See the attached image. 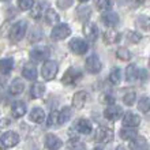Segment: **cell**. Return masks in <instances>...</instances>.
<instances>
[{"mask_svg":"<svg viewBox=\"0 0 150 150\" xmlns=\"http://www.w3.org/2000/svg\"><path fill=\"white\" fill-rule=\"evenodd\" d=\"M120 33L116 32L115 29H108L107 32L104 33V42L107 44V45H113V44L119 42V40H120Z\"/></svg>","mask_w":150,"mask_h":150,"instance_id":"cell-16","label":"cell"},{"mask_svg":"<svg viewBox=\"0 0 150 150\" xmlns=\"http://www.w3.org/2000/svg\"><path fill=\"white\" fill-rule=\"evenodd\" d=\"M94 150H101V149H94Z\"/></svg>","mask_w":150,"mask_h":150,"instance_id":"cell-46","label":"cell"},{"mask_svg":"<svg viewBox=\"0 0 150 150\" xmlns=\"http://www.w3.org/2000/svg\"><path fill=\"white\" fill-rule=\"evenodd\" d=\"M149 66H150V60H149Z\"/></svg>","mask_w":150,"mask_h":150,"instance_id":"cell-47","label":"cell"},{"mask_svg":"<svg viewBox=\"0 0 150 150\" xmlns=\"http://www.w3.org/2000/svg\"><path fill=\"white\" fill-rule=\"evenodd\" d=\"M41 37H42V34H41L38 30H36V32H34V36L30 37V41H32V42H36V41H38Z\"/></svg>","mask_w":150,"mask_h":150,"instance_id":"cell-43","label":"cell"},{"mask_svg":"<svg viewBox=\"0 0 150 150\" xmlns=\"http://www.w3.org/2000/svg\"><path fill=\"white\" fill-rule=\"evenodd\" d=\"M135 98H137V94H135V91H130V93H127L124 97H123V103L131 107V105H134L135 103Z\"/></svg>","mask_w":150,"mask_h":150,"instance_id":"cell-38","label":"cell"},{"mask_svg":"<svg viewBox=\"0 0 150 150\" xmlns=\"http://www.w3.org/2000/svg\"><path fill=\"white\" fill-rule=\"evenodd\" d=\"M26 29H28V23L26 21H19L16 22L10 30V40L12 42H18L25 37L26 34Z\"/></svg>","mask_w":150,"mask_h":150,"instance_id":"cell-1","label":"cell"},{"mask_svg":"<svg viewBox=\"0 0 150 150\" xmlns=\"http://www.w3.org/2000/svg\"><path fill=\"white\" fill-rule=\"evenodd\" d=\"M0 150H1V149H0Z\"/></svg>","mask_w":150,"mask_h":150,"instance_id":"cell-48","label":"cell"},{"mask_svg":"<svg viewBox=\"0 0 150 150\" xmlns=\"http://www.w3.org/2000/svg\"><path fill=\"white\" fill-rule=\"evenodd\" d=\"M11 113L16 119L25 116V113H26V104L23 101H15L11 107Z\"/></svg>","mask_w":150,"mask_h":150,"instance_id":"cell-19","label":"cell"},{"mask_svg":"<svg viewBox=\"0 0 150 150\" xmlns=\"http://www.w3.org/2000/svg\"><path fill=\"white\" fill-rule=\"evenodd\" d=\"M22 75L29 81H36L37 78V68L33 63H26L23 70H22Z\"/></svg>","mask_w":150,"mask_h":150,"instance_id":"cell-20","label":"cell"},{"mask_svg":"<svg viewBox=\"0 0 150 150\" xmlns=\"http://www.w3.org/2000/svg\"><path fill=\"white\" fill-rule=\"evenodd\" d=\"M29 119L33 123H36V124H41L45 120V112L41 108H34V109H32L30 115H29Z\"/></svg>","mask_w":150,"mask_h":150,"instance_id":"cell-21","label":"cell"},{"mask_svg":"<svg viewBox=\"0 0 150 150\" xmlns=\"http://www.w3.org/2000/svg\"><path fill=\"white\" fill-rule=\"evenodd\" d=\"M96 6L98 8V11H108L109 7H111V1H108V0H98L96 3Z\"/></svg>","mask_w":150,"mask_h":150,"instance_id":"cell-41","label":"cell"},{"mask_svg":"<svg viewBox=\"0 0 150 150\" xmlns=\"http://www.w3.org/2000/svg\"><path fill=\"white\" fill-rule=\"evenodd\" d=\"M49 56V49L47 47H37L34 49H32L30 52V57L34 62H42Z\"/></svg>","mask_w":150,"mask_h":150,"instance_id":"cell-13","label":"cell"},{"mask_svg":"<svg viewBox=\"0 0 150 150\" xmlns=\"http://www.w3.org/2000/svg\"><path fill=\"white\" fill-rule=\"evenodd\" d=\"M120 79H122V72H120V68H113V70L111 71V74H109V81H111V83L117 85V83L120 82Z\"/></svg>","mask_w":150,"mask_h":150,"instance_id":"cell-33","label":"cell"},{"mask_svg":"<svg viewBox=\"0 0 150 150\" xmlns=\"http://www.w3.org/2000/svg\"><path fill=\"white\" fill-rule=\"evenodd\" d=\"M113 139V131L108 127H98L97 131H96V141L100 143H108V142H112Z\"/></svg>","mask_w":150,"mask_h":150,"instance_id":"cell-6","label":"cell"},{"mask_svg":"<svg viewBox=\"0 0 150 150\" xmlns=\"http://www.w3.org/2000/svg\"><path fill=\"white\" fill-rule=\"evenodd\" d=\"M68 45H70V49L74 52L75 55H85L87 49H89L87 42L82 38H72Z\"/></svg>","mask_w":150,"mask_h":150,"instance_id":"cell-8","label":"cell"},{"mask_svg":"<svg viewBox=\"0 0 150 150\" xmlns=\"http://www.w3.org/2000/svg\"><path fill=\"white\" fill-rule=\"evenodd\" d=\"M72 116V111L70 107H64L62 111L59 112V124H64L67 123Z\"/></svg>","mask_w":150,"mask_h":150,"instance_id":"cell-28","label":"cell"},{"mask_svg":"<svg viewBox=\"0 0 150 150\" xmlns=\"http://www.w3.org/2000/svg\"><path fill=\"white\" fill-rule=\"evenodd\" d=\"M33 6H34V1H33V0H19V1H18V7H19L22 11L32 10Z\"/></svg>","mask_w":150,"mask_h":150,"instance_id":"cell-37","label":"cell"},{"mask_svg":"<svg viewBox=\"0 0 150 150\" xmlns=\"http://www.w3.org/2000/svg\"><path fill=\"white\" fill-rule=\"evenodd\" d=\"M67 147L70 150H86L85 143L78 138H71L70 139V141L67 142Z\"/></svg>","mask_w":150,"mask_h":150,"instance_id":"cell-27","label":"cell"},{"mask_svg":"<svg viewBox=\"0 0 150 150\" xmlns=\"http://www.w3.org/2000/svg\"><path fill=\"white\" fill-rule=\"evenodd\" d=\"M55 124H59V112L57 111H52L49 113V117H48V122H47V126L48 127H52Z\"/></svg>","mask_w":150,"mask_h":150,"instance_id":"cell-36","label":"cell"},{"mask_svg":"<svg viewBox=\"0 0 150 150\" xmlns=\"http://www.w3.org/2000/svg\"><path fill=\"white\" fill-rule=\"evenodd\" d=\"M116 150H126V149H124V147H122V146H119V147H117V149H116Z\"/></svg>","mask_w":150,"mask_h":150,"instance_id":"cell-45","label":"cell"},{"mask_svg":"<svg viewBox=\"0 0 150 150\" xmlns=\"http://www.w3.org/2000/svg\"><path fill=\"white\" fill-rule=\"evenodd\" d=\"M138 78V70L135 67V64H130L126 68V81L127 82H134Z\"/></svg>","mask_w":150,"mask_h":150,"instance_id":"cell-26","label":"cell"},{"mask_svg":"<svg viewBox=\"0 0 150 150\" xmlns=\"http://www.w3.org/2000/svg\"><path fill=\"white\" fill-rule=\"evenodd\" d=\"M90 14H91V10L90 7H79L78 12H76V15H78V19L81 21V22H86L87 23V19L90 18Z\"/></svg>","mask_w":150,"mask_h":150,"instance_id":"cell-29","label":"cell"},{"mask_svg":"<svg viewBox=\"0 0 150 150\" xmlns=\"http://www.w3.org/2000/svg\"><path fill=\"white\" fill-rule=\"evenodd\" d=\"M104 116L108 120L115 122V120H117L123 116V109L120 107H107V109L104 111Z\"/></svg>","mask_w":150,"mask_h":150,"instance_id":"cell-14","label":"cell"},{"mask_svg":"<svg viewBox=\"0 0 150 150\" xmlns=\"http://www.w3.org/2000/svg\"><path fill=\"white\" fill-rule=\"evenodd\" d=\"M83 34L86 37V40L89 42H96V40L98 37V28L91 22L83 25Z\"/></svg>","mask_w":150,"mask_h":150,"instance_id":"cell-9","label":"cell"},{"mask_svg":"<svg viewBox=\"0 0 150 150\" xmlns=\"http://www.w3.org/2000/svg\"><path fill=\"white\" fill-rule=\"evenodd\" d=\"M100 101L108 107H111L112 104H115V97L111 94V93H103V94L100 96Z\"/></svg>","mask_w":150,"mask_h":150,"instance_id":"cell-35","label":"cell"},{"mask_svg":"<svg viewBox=\"0 0 150 150\" xmlns=\"http://www.w3.org/2000/svg\"><path fill=\"white\" fill-rule=\"evenodd\" d=\"M42 10H44V3H34L32 8V16L34 19H38L40 16L42 15Z\"/></svg>","mask_w":150,"mask_h":150,"instance_id":"cell-34","label":"cell"},{"mask_svg":"<svg viewBox=\"0 0 150 150\" xmlns=\"http://www.w3.org/2000/svg\"><path fill=\"white\" fill-rule=\"evenodd\" d=\"M101 21L108 28H115L119 23V15L116 12H105L103 15V18H101Z\"/></svg>","mask_w":150,"mask_h":150,"instance_id":"cell-18","label":"cell"},{"mask_svg":"<svg viewBox=\"0 0 150 150\" xmlns=\"http://www.w3.org/2000/svg\"><path fill=\"white\" fill-rule=\"evenodd\" d=\"M127 38L130 41L131 44H138L141 41V34L139 33H135V32H127Z\"/></svg>","mask_w":150,"mask_h":150,"instance_id":"cell-40","label":"cell"},{"mask_svg":"<svg viewBox=\"0 0 150 150\" xmlns=\"http://www.w3.org/2000/svg\"><path fill=\"white\" fill-rule=\"evenodd\" d=\"M70 34H71L70 26L66 23H62V25H57V26H55V28L52 29L51 37H52V40H55V41H60V40L67 38Z\"/></svg>","mask_w":150,"mask_h":150,"instance_id":"cell-3","label":"cell"},{"mask_svg":"<svg viewBox=\"0 0 150 150\" xmlns=\"http://www.w3.org/2000/svg\"><path fill=\"white\" fill-rule=\"evenodd\" d=\"M138 109L142 113H147L150 111V97H142L138 103Z\"/></svg>","mask_w":150,"mask_h":150,"instance_id":"cell-31","label":"cell"},{"mask_svg":"<svg viewBox=\"0 0 150 150\" xmlns=\"http://www.w3.org/2000/svg\"><path fill=\"white\" fill-rule=\"evenodd\" d=\"M116 56H117V59L123 60V62H127V60L131 59V52L127 49V48H119L117 51H116Z\"/></svg>","mask_w":150,"mask_h":150,"instance_id":"cell-32","label":"cell"},{"mask_svg":"<svg viewBox=\"0 0 150 150\" xmlns=\"http://www.w3.org/2000/svg\"><path fill=\"white\" fill-rule=\"evenodd\" d=\"M120 137L124 141H132V139L137 138V131L132 130V128H122L120 130Z\"/></svg>","mask_w":150,"mask_h":150,"instance_id":"cell-30","label":"cell"},{"mask_svg":"<svg viewBox=\"0 0 150 150\" xmlns=\"http://www.w3.org/2000/svg\"><path fill=\"white\" fill-rule=\"evenodd\" d=\"M85 67H86V71L90 72V74H97V72L101 71V60L97 55H90L85 62Z\"/></svg>","mask_w":150,"mask_h":150,"instance_id":"cell-5","label":"cell"},{"mask_svg":"<svg viewBox=\"0 0 150 150\" xmlns=\"http://www.w3.org/2000/svg\"><path fill=\"white\" fill-rule=\"evenodd\" d=\"M87 97L89 96H87L86 91H76L72 97V107L75 109H82L87 101Z\"/></svg>","mask_w":150,"mask_h":150,"instance_id":"cell-15","label":"cell"},{"mask_svg":"<svg viewBox=\"0 0 150 150\" xmlns=\"http://www.w3.org/2000/svg\"><path fill=\"white\" fill-rule=\"evenodd\" d=\"M74 128L78 131L79 134L87 135V134H90V132H91L93 126H91L90 120H87V119H79L78 122L74 124Z\"/></svg>","mask_w":150,"mask_h":150,"instance_id":"cell-12","label":"cell"},{"mask_svg":"<svg viewBox=\"0 0 150 150\" xmlns=\"http://www.w3.org/2000/svg\"><path fill=\"white\" fill-rule=\"evenodd\" d=\"M57 70H59V66H57L56 62H53V60H47V62L42 64V68H41L42 78L45 79V81H52V79L56 76V74H57Z\"/></svg>","mask_w":150,"mask_h":150,"instance_id":"cell-2","label":"cell"},{"mask_svg":"<svg viewBox=\"0 0 150 150\" xmlns=\"http://www.w3.org/2000/svg\"><path fill=\"white\" fill-rule=\"evenodd\" d=\"M57 6H59L60 8H68L72 6V1H62V0H59V1H57Z\"/></svg>","mask_w":150,"mask_h":150,"instance_id":"cell-42","label":"cell"},{"mask_svg":"<svg viewBox=\"0 0 150 150\" xmlns=\"http://www.w3.org/2000/svg\"><path fill=\"white\" fill-rule=\"evenodd\" d=\"M141 124V117L134 112H127L123 116V126L126 128H132V127H138Z\"/></svg>","mask_w":150,"mask_h":150,"instance_id":"cell-10","label":"cell"},{"mask_svg":"<svg viewBox=\"0 0 150 150\" xmlns=\"http://www.w3.org/2000/svg\"><path fill=\"white\" fill-rule=\"evenodd\" d=\"M131 150H149V143L143 137H137L135 139L130 141Z\"/></svg>","mask_w":150,"mask_h":150,"instance_id":"cell-17","label":"cell"},{"mask_svg":"<svg viewBox=\"0 0 150 150\" xmlns=\"http://www.w3.org/2000/svg\"><path fill=\"white\" fill-rule=\"evenodd\" d=\"M23 90H25V83L22 82L19 78L14 79L11 82V85H10V93H11L12 96L21 94V93H23Z\"/></svg>","mask_w":150,"mask_h":150,"instance_id":"cell-23","label":"cell"},{"mask_svg":"<svg viewBox=\"0 0 150 150\" xmlns=\"http://www.w3.org/2000/svg\"><path fill=\"white\" fill-rule=\"evenodd\" d=\"M138 78H142V81H145V79L147 78V74H146V71L145 70H142L141 72H138Z\"/></svg>","mask_w":150,"mask_h":150,"instance_id":"cell-44","label":"cell"},{"mask_svg":"<svg viewBox=\"0 0 150 150\" xmlns=\"http://www.w3.org/2000/svg\"><path fill=\"white\" fill-rule=\"evenodd\" d=\"M45 147L48 150H59L60 147L63 146V142H62V139L59 137H56L53 134H48L45 137V142H44Z\"/></svg>","mask_w":150,"mask_h":150,"instance_id":"cell-11","label":"cell"},{"mask_svg":"<svg viewBox=\"0 0 150 150\" xmlns=\"http://www.w3.org/2000/svg\"><path fill=\"white\" fill-rule=\"evenodd\" d=\"M45 93V86H44L42 83H38L36 82L30 87V94H32L33 98H41Z\"/></svg>","mask_w":150,"mask_h":150,"instance_id":"cell-24","label":"cell"},{"mask_svg":"<svg viewBox=\"0 0 150 150\" xmlns=\"http://www.w3.org/2000/svg\"><path fill=\"white\" fill-rule=\"evenodd\" d=\"M18 142H19V135L14 132V131L4 132L1 135V138H0V143H1L3 147H14L18 145Z\"/></svg>","mask_w":150,"mask_h":150,"instance_id":"cell-7","label":"cell"},{"mask_svg":"<svg viewBox=\"0 0 150 150\" xmlns=\"http://www.w3.org/2000/svg\"><path fill=\"white\" fill-rule=\"evenodd\" d=\"M137 25L141 29H149L150 28V18L149 16H139L137 19Z\"/></svg>","mask_w":150,"mask_h":150,"instance_id":"cell-39","label":"cell"},{"mask_svg":"<svg viewBox=\"0 0 150 150\" xmlns=\"http://www.w3.org/2000/svg\"><path fill=\"white\" fill-rule=\"evenodd\" d=\"M14 68V59L12 57H6L0 60V74L7 75L12 71Z\"/></svg>","mask_w":150,"mask_h":150,"instance_id":"cell-22","label":"cell"},{"mask_svg":"<svg viewBox=\"0 0 150 150\" xmlns=\"http://www.w3.org/2000/svg\"><path fill=\"white\" fill-rule=\"evenodd\" d=\"M59 21H60L59 14H57L55 10L48 8L47 11H45V22H47L48 25H56Z\"/></svg>","mask_w":150,"mask_h":150,"instance_id":"cell-25","label":"cell"},{"mask_svg":"<svg viewBox=\"0 0 150 150\" xmlns=\"http://www.w3.org/2000/svg\"><path fill=\"white\" fill-rule=\"evenodd\" d=\"M81 78H82V72L79 71L78 68L71 67L66 71L63 79H62V82H63L64 85H67V86H71V85H75Z\"/></svg>","mask_w":150,"mask_h":150,"instance_id":"cell-4","label":"cell"}]
</instances>
